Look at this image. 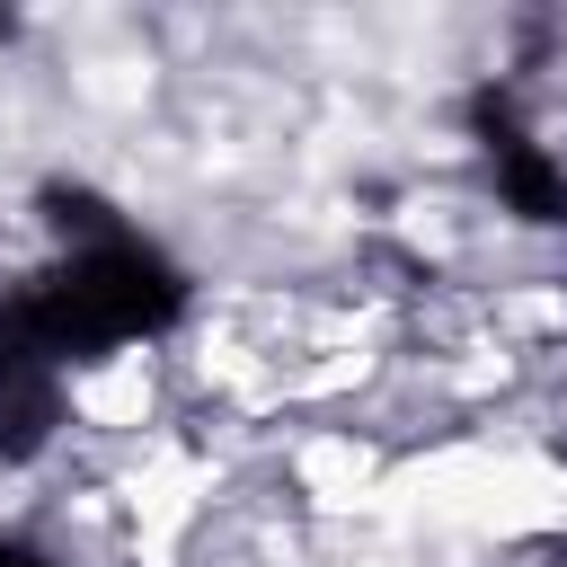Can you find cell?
<instances>
[{
	"mask_svg": "<svg viewBox=\"0 0 567 567\" xmlns=\"http://www.w3.org/2000/svg\"><path fill=\"white\" fill-rule=\"evenodd\" d=\"M186 319V275L151 248V239H97V248H62V266L27 275L0 301V328H18L27 346H44L53 363L133 346V337H168Z\"/></svg>",
	"mask_w": 567,
	"mask_h": 567,
	"instance_id": "cell-1",
	"label": "cell"
},
{
	"mask_svg": "<svg viewBox=\"0 0 567 567\" xmlns=\"http://www.w3.org/2000/svg\"><path fill=\"white\" fill-rule=\"evenodd\" d=\"M478 151H487V177H496L505 213H523V221H567V168L532 142V124H523L505 97H478Z\"/></svg>",
	"mask_w": 567,
	"mask_h": 567,
	"instance_id": "cell-2",
	"label": "cell"
},
{
	"mask_svg": "<svg viewBox=\"0 0 567 567\" xmlns=\"http://www.w3.org/2000/svg\"><path fill=\"white\" fill-rule=\"evenodd\" d=\"M62 425V363L44 346H27L18 328H0V461H35Z\"/></svg>",
	"mask_w": 567,
	"mask_h": 567,
	"instance_id": "cell-3",
	"label": "cell"
},
{
	"mask_svg": "<svg viewBox=\"0 0 567 567\" xmlns=\"http://www.w3.org/2000/svg\"><path fill=\"white\" fill-rule=\"evenodd\" d=\"M44 221L71 239V248H97V239H124V221L106 213L97 186H44Z\"/></svg>",
	"mask_w": 567,
	"mask_h": 567,
	"instance_id": "cell-4",
	"label": "cell"
},
{
	"mask_svg": "<svg viewBox=\"0 0 567 567\" xmlns=\"http://www.w3.org/2000/svg\"><path fill=\"white\" fill-rule=\"evenodd\" d=\"M0 567H53L44 549H27V540H0Z\"/></svg>",
	"mask_w": 567,
	"mask_h": 567,
	"instance_id": "cell-5",
	"label": "cell"
},
{
	"mask_svg": "<svg viewBox=\"0 0 567 567\" xmlns=\"http://www.w3.org/2000/svg\"><path fill=\"white\" fill-rule=\"evenodd\" d=\"M9 35H18V18H9V9H0V44H9Z\"/></svg>",
	"mask_w": 567,
	"mask_h": 567,
	"instance_id": "cell-6",
	"label": "cell"
}]
</instances>
